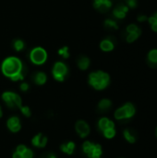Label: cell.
Wrapping results in <instances>:
<instances>
[{
  "mask_svg": "<svg viewBox=\"0 0 157 158\" xmlns=\"http://www.w3.org/2000/svg\"><path fill=\"white\" fill-rule=\"evenodd\" d=\"M1 71L12 81H21L25 77L22 61L17 56H8L1 64Z\"/></svg>",
  "mask_w": 157,
  "mask_h": 158,
  "instance_id": "obj_1",
  "label": "cell"
},
{
  "mask_svg": "<svg viewBox=\"0 0 157 158\" xmlns=\"http://www.w3.org/2000/svg\"><path fill=\"white\" fill-rule=\"evenodd\" d=\"M88 83L96 91L105 90L110 83V76L103 70L93 71L88 76Z\"/></svg>",
  "mask_w": 157,
  "mask_h": 158,
  "instance_id": "obj_2",
  "label": "cell"
},
{
  "mask_svg": "<svg viewBox=\"0 0 157 158\" xmlns=\"http://www.w3.org/2000/svg\"><path fill=\"white\" fill-rule=\"evenodd\" d=\"M82 153L88 158H101L103 156V148L101 144L85 141L81 145Z\"/></svg>",
  "mask_w": 157,
  "mask_h": 158,
  "instance_id": "obj_3",
  "label": "cell"
},
{
  "mask_svg": "<svg viewBox=\"0 0 157 158\" xmlns=\"http://www.w3.org/2000/svg\"><path fill=\"white\" fill-rule=\"evenodd\" d=\"M2 101L5 103V105L11 109L14 108H19L22 106V99L20 95L15 92L12 91H6L1 95Z\"/></svg>",
  "mask_w": 157,
  "mask_h": 158,
  "instance_id": "obj_4",
  "label": "cell"
},
{
  "mask_svg": "<svg viewBox=\"0 0 157 158\" xmlns=\"http://www.w3.org/2000/svg\"><path fill=\"white\" fill-rule=\"evenodd\" d=\"M135 106L131 103H126L115 111L114 117L118 120H125L132 118L135 115Z\"/></svg>",
  "mask_w": 157,
  "mask_h": 158,
  "instance_id": "obj_5",
  "label": "cell"
},
{
  "mask_svg": "<svg viewBox=\"0 0 157 158\" xmlns=\"http://www.w3.org/2000/svg\"><path fill=\"white\" fill-rule=\"evenodd\" d=\"M68 74V68L63 61H57L54 64L52 69L53 78L59 82H62L66 80Z\"/></svg>",
  "mask_w": 157,
  "mask_h": 158,
  "instance_id": "obj_6",
  "label": "cell"
},
{
  "mask_svg": "<svg viewBox=\"0 0 157 158\" xmlns=\"http://www.w3.org/2000/svg\"><path fill=\"white\" fill-rule=\"evenodd\" d=\"M47 57H48V55H47L46 50L41 46L34 47L30 53L31 61L34 65H37V66H41L44 64L47 60Z\"/></svg>",
  "mask_w": 157,
  "mask_h": 158,
  "instance_id": "obj_7",
  "label": "cell"
},
{
  "mask_svg": "<svg viewBox=\"0 0 157 158\" xmlns=\"http://www.w3.org/2000/svg\"><path fill=\"white\" fill-rule=\"evenodd\" d=\"M75 131L81 139H86L91 133V127L84 119H79L75 123Z\"/></svg>",
  "mask_w": 157,
  "mask_h": 158,
  "instance_id": "obj_8",
  "label": "cell"
},
{
  "mask_svg": "<svg viewBox=\"0 0 157 158\" xmlns=\"http://www.w3.org/2000/svg\"><path fill=\"white\" fill-rule=\"evenodd\" d=\"M12 158H34V152L25 144H19L12 154Z\"/></svg>",
  "mask_w": 157,
  "mask_h": 158,
  "instance_id": "obj_9",
  "label": "cell"
},
{
  "mask_svg": "<svg viewBox=\"0 0 157 158\" xmlns=\"http://www.w3.org/2000/svg\"><path fill=\"white\" fill-rule=\"evenodd\" d=\"M126 32H127V36H126V40L128 43H133L135 42L142 34V30L136 25V24H130L128 25L127 29H126Z\"/></svg>",
  "mask_w": 157,
  "mask_h": 158,
  "instance_id": "obj_10",
  "label": "cell"
},
{
  "mask_svg": "<svg viewBox=\"0 0 157 158\" xmlns=\"http://www.w3.org/2000/svg\"><path fill=\"white\" fill-rule=\"evenodd\" d=\"M7 130L12 133H18L21 130V121L18 116H11L6 119V122Z\"/></svg>",
  "mask_w": 157,
  "mask_h": 158,
  "instance_id": "obj_11",
  "label": "cell"
},
{
  "mask_svg": "<svg viewBox=\"0 0 157 158\" xmlns=\"http://www.w3.org/2000/svg\"><path fill=\"white\" fill-rule=\"evenodd\" d=\"M31 145H32L33 147H35V148L43 149V148H44V147L47 145V143H48V138H47L44 134H43V133L40 132V133L35 134V135L31 138Z\"/></svg>",
  "mask_w": 157,
  "mask_h": 158,
  "instance_id": "obj_12",
  "label": "cell"
},
{
  "mask_svg": "<svg viewBox=\"0 0 157 158\" xmlns=\"http://www.w3.org/2000/svg\"><path fill=\"white\" fill-rule=\"evenodd\" d=\"M112 0H93V7L101 12L105 13L112 7Z\"/></svg>",
  "mask_w": 157,
  "mask_h": 158,
  "instance_id": "obj_13",
  "label": "cell"
},
{
  "mask_svg": "<svg viewBox=\"0 0 157 158\" xmlns=\"http://www.w3.org/2000/svg\"><path fill=\"white\" fill-rule=\"evenodd\" d=\"M60 151L67 155V156H72L75 153L76 150V143L73 141H68L60 144Z\"/></svg>",
  "mask_w": 157,
  "mask_h": 158,
  "instance_id": "obj_14",
  "label": "cell"
},
{
  "mask_svg": "<svg viewBox=\"0 0 157 158\" xmlns=\"http://www.w3.org/2000/svg\"><path fill=\"white\" fill-rule=\"evenodd\" d=\"M129 12V7L126 5L120 4L118 5L114 9H113V15L115 18L118 19H122L127 16V13Z\"/></svg>",
  "mask_w": 157,
  "mask_h": 158,
  "instance_id": "obj_15",
  "label": "cell"
},
{
  "mask_svg": "<svg viewBox=\"0 0 157 158\" xmlns=\"http://www.w3.org/2000/svg\"><path fill=\"white\" fill-rule=\"evenodd\" d=\"M97 127H98V130L103 132L104 131L107 130V129H110V128H115V123L109 119L108 118H105V117H103L101 118L98 122H97Z\"/></svg>",
  "mask_w": 157,
  "mask_h": 158,
  "instance_id": "obj_16",
  "label": "cell"
},
{
  "mask_svg": "<svg viewBox=\"0 0 157 158\" xmlns=\"http://www.w3.org/2000/svg\"><path fill=\"white\" fill-rule=\"evenodd\" d=\"M31 80H32V81H33L34 84L39 85V86H42V85H43V84L46 83V81H47V76L43 71H37V72H35L32 75Z\"/></svg>",
  "mask_w": 157,
  "mask_h": 158,
  "instance_id": "obj_17",
  "label": "cell"
},
{
  "mask_svg": "<svg viewBox=\"0 0 157 158\" xmlns=\"http://www.w3.org/2000/svg\"><path fill=\"white\" fill-rule=\"evenodd\" d=\"M100 48L104 52H111L115 48V43L110 38H105L100 43Z\"/></svg>",
  "mask_w": 157,
  "mask_h": 158,
  "instance_id": "obj_18",
  "label": "cell"
},
{
  "mask_svg": "<svg viewBox=\"0 0 157 158\" xmlns=\"http://www.w3.org/2000/svg\"><path fill=\"white\" fill-rule=\"evenodd\" d=\"M112 107V102L111 100L107 99V98H104L101 101H99L98 105H97V109L98 111L105 113L107 112L108 110H110V108Z\"/></svg>",
  "mask_w": 157,
  "mask_h": 158,
  "instance_id": "obj_19",
  "label": "cell"
},
{
  "mask_svg": "<svg viewBox=\"0 0 157 158\" xmlns=\"http://www.w3.org/2000/svg\"><path fill=\"white\" fill-rule=\"evenodd\" d=\"M90 64H91V60L86 56H81L77 60V66L81 70L88 69L90 67Z\"/></svg>",
  "mask_w": 157,
  "mask_h": 158,
  "instance_id": "obj_20",
  "label": "cell"
},
{
  "mask_svg": "<svg viewBox=\"0 0 157 158\" xmlns=\"http://www.w3.org/2000/svg\"><path fill=\"white\" fill-rule=\"evenodd\" d=\"M123 135H124V138L126 139V141H127L128 143H134L136 142L137 137H136L135 133H134L131 130H130V129L125 130V131H123Z\"/></svg>",
  "mask_w": 157,
  "mask_h": 158,
  "instance_id": "obj_21",
  "label": "cell"
},
{
  "mask_svg": "<svg viewBox=\"0 0 157 158\" xmlns=\"http://www.w3.org/2000/svg\"><path fill=\"white\" fill-rule=\"evenodd\" d=\"M147 59L151 66H157V49H152L148 53Z\"/></svg>",
  "mask_w": 157,
  "mask_h": 158,
  "instance_id": "obj_22",
  "label": "cell"
},
{
  "mask_svg": "<svg viewBox=\"0 0 157 158\" xmlns=\"http://www.w3.org/2000/svg\"><path fill=\"white\" fill-rule=\"evenodd\" d=\"M13 49L17 52H21L25 48V43L21 39H16L13 41Z\"/></svg>",
  "mask_w": 157,
  "mask_h": 158,
  "instance_id": "obj_23",
  "label": "cell"
},
{
  "mask_svg": "<svg viewBox=\"0 0 157 158\" xmlns=\"http://www.w3.org/2000/svg\"><path fill=\"white\" fill-rule=\"evenodd\" d=\"M105 27L110 30H118V24L116 20L108 19L105 20Z\"/></svg>",
  "mask_w": 157,
  "mask_h": 158,
  "instance_id": "obj_24",
  "label": "cell"
},
{
  "mask_svg": "<svg viewBox=\"0 0 157 158\" xmlns=\"http://www.w3.org/2000/svg\"><path fill=\"white\" fill-rule=\"evenodd\" d=\"M148 22L154 31L157 32V12L154 15H152L150 18H148Z\"/></svg>",
  "mask_w": 157,
  "mask_h": 158,
  "instance_id": "obj_25",
  "label": "cell"
},
{
  "mask_svg": "<svg viewBox=\"0 0 157 158\" xmlns=\"http://www.w3.org/2000/svg\"><path fill=\"white\" fill-rule=\"evenodd\" d=\"M102 133H103L105 138H106V139H113L116 136V129L115 128H110V129H107V130L104 131Z\"/></svg>",
  "mask_w": 157,
  "mask_h": 158,
  "instance_id": "obj_26",
  "label": "cell"
},
{
  "mask_svg": "<svg viewBox=\"0 0 157 158\" xmlns=\"http://www.w3.org/2000/svg\"><path fill=\"white\" fill-rule=\"evenodd\" d=\"M19 109V111H20V113L22 114L23 117H25V118H31V108L28 106H23L22 105Z\"/></svg>",
  "mask_w": 157,
  "mask_h": 158,
  "instance_id": "obj_27",
  "label": "cell"
},
{
  "mask_svg": "<svg viewBox=\"0 0 157 158\" xmlns=\"http://www.w3.org/2000/svg\"><path fill=\"white\" fill-rule=\"evenodd\" d=\"M58 55L62 57V58H64V59H67V58H68L69 57V49H68V46H63V47H61L59 50H58Z\"/></svg>",
  "mask_w": 157,
  "mask_h": 158,
  "instance_id": "obj_28",
  "label": "cell"
},
{
  "mask_svg": "<svg viewBox=\"0 0 157 158\" xmlns=\"http://www.w3.org/2000/svg\"><path fill=\"white\" fill-rule=\"evenodd\" d=\"M19 89L21 92L26 93L30 90V84L26 81H21V83L19 84Z\"/></svg>",
  "mask_w": 157,
  "mask_h": 158,
  "instance_id": "obj_29",
  "label": "cell"
},
{
  "mask_svg": "<svg viewBox=\"0 0 157 158\" xmlns=\"http://www.w3.org/2000/svg\"><path fill=\"white\" fill-rule=\"evenodd\" d=\"M138 5V1L137 0H127V6L129 8H135Z\"/></svg>",
  "mask_w": 157,
  "mask_h": 158,
  "instance_id": "obj_30",
  "label": "cell"
},
{
  "mask_svg": "<svg viewBox=\"0 0 157 158\" xmlns=\"http://www.w3.org/2000/svg\"><path fill=\"white\" fill-rule=\"evenodd\" d=\"M40 158H57V156L54 154V153H51V152H47V153H44L41 156Z\"/></svg>",
  "mask_w": 157,
  "mask_h": 158,
  "instance_id": "obj_31",
  "label": "cell"
},
{
  "mask_svg": "<svg viewBox=\"0 0 157 158\" xmlns=\"http://www.w3.org/2000/svg\"><path fill=\"white\" fill-rule=\"evenodd\" d=\"M137 19H138V21H140V22H143V21H145V20L148 19H147V17H146L145 15H140V16H138Z\"/></svg>",
  "mask_w": 157,
  "mask_h": 158,
  "instance_id": "obj_32",
  "label": "cell"
},
{
  "mask_svg": "<svg viewBox=\"0 0 157 158\" xmlns=\"http://www.w3.org/2000/svg\"><path fill=\"white\" fill-rule=\"evenodd\" d=\"M2 116H3V110H2V107L0 106V118H2Z\"/></svg>",
  "mask_w": 157,
  "mask_h": 158,
  "instance_id": "obj_33",
  "label": "cell"
},
{
  "mask_svg": "<svg viewBox=\"0 0 157 158\" xmlns=\"http://www.w3.org/2000/svg\"><path fill=\"white\" fill-rule=\"evenodd\" d=\"M156 136H157V129H156Z\"/></svg>",
  "mask_w": 157,
  "mask_h": 158,
  "instance_id": "obj_34",
  "label": "cell"
}]
</instances>
